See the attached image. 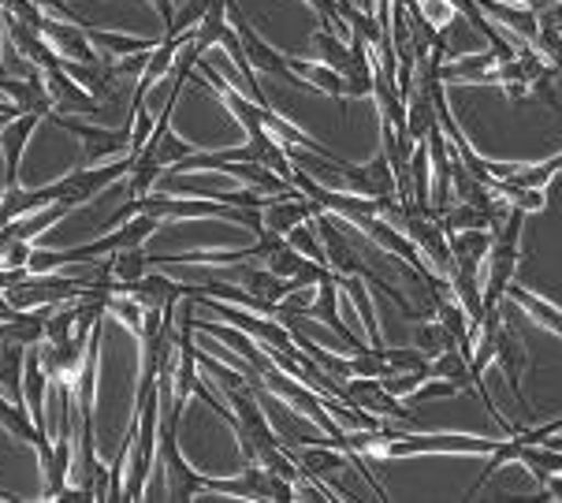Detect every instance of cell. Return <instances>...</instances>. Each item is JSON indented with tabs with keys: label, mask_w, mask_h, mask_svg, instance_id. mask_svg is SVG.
Returning <instances> with one entry per match:
<instances>
[{
	"label": "cell",
	"mask_w": 562,
	"mask_h": 503,
	"mask_svg": "<svg viewBox=\"0 0 562 503\" xmlns=\"http://www.w3.org/2000/svg\"><path fill=\"white\" fill-rule=\"evenodd\" d=\"M414 347L432 362L436 355H443V350L454 347V336L436 317H422V321H414Z\"/></svg>",
	"instance_id": "cell-16"
},
{
	"label": "cell",
	"mask_w": 562,
	"mask_h": 503,
	"mask_svg": "<svg viewBox=\"0 0 562 503\" xmlns=\"http://www.w3.org/2000/svg\"><path fill=\"white\" fill-rule=\"evenodd\" d=\"M406 235H409V243L422 250V258H428V269H432L436 277L451 280L454 258H451V243H447V232H443L440 216L414 213V216H409V224H406Z\"/></svg>",
	"instance_id": "cell-3"
},
{
	"label": "cell",
	"mask_w": 562,
	"mask_h": 503,
	"mask_svg": "<svg viewBox=\"0 0 562 503\" xmlns=\"http://www.w3.org/2000/svg\"><path fill=\"white\" fill-rule=\"evenodd\" d=\"M537 23H540V26H555V31H562V4L548 8V12H540V15H537Z\"/></svg>",
	"instance_id": "cell-25"
},
{
	"label": "cell",
	"mask_w": 562,
	"mask_h": 503,
	"mask_svg": "<svg viewBox=\"0 0 562 503\" xmlns=\"http://www.w3.org/2000/svg\"><path fill=\"white\" fill-rule=\"evenodd\" d=\"M342 400L361 406V411L380 417V422H387V417H395V422H403V425L414 422V411H409L398 395L387 392L376 377H350V381L342 384Z\"/></svg>",
	"instance_id": "cell-2"
},
{
	"label": "cell",
	"mask_w": 562,
	"mask_h": 503,
	"mask_svg": "<svg viewBox=\"0 0 562 503\" xmlns=\"http://www.w3.org/2000/svg\"><path fill=\"white\" fill-rule=\"evenodd\" d=\"M518 462L532 473V478H537L540 489H544V481L551 478V473H562V451L551 448V444H521Z\"/></svg>",
	"instance_id": "cell-12"
},
{
	"label": "cell",
	"mask_w": 562,
	"mask_h": 503,
	"mask_svg": "<svg viewBox=\"0 0 562 503\" xmlns=\"http://www.w3.org/2000/svg\"><path fill=\"white\" fill-rule=\"evenodd\" d=\"M495 82H499L503 93L514 98V101L529 98V93H532V79H529L526 64H521V53L514 56V60H499V68H495Z\"/></svg>",
	"instance_id": "cell-17"
},
{
	"label": "cell",
	"mask_w": 562,
	"mask_h": 503,
	"mask_svg": "<svg viewBox=\"0 0 562 503\" xmlns=\"http://www.w3.org/2000/svg\"><path fill=\"white\" fill-rule=\"evenodd\" d=\"M414 4H417V12H422L432 26H440V31H443L447 23H451L454 15H459L451 0H414Z\"/></svg>",
	"instance_id": "cell-24"
},
{
	"label": "cell",
	"mask_w": 562,
	"mask_h": 503,
	"mask_svg": "<svg viewBox=\"0 0 562 503\" xmlns=\"http://www.w3.org/2000/svg\"><path fill=\"white\" fill-rule=\"evenodd\" d=\"M495 444L492 436H465V433H428L409 436L398 433L387 440V459H406V455H488Z\"/></svg>",
	"instance_id": "cell-1"
},
{
	"label": "cell",
	"mask_w": 562,
	"mask_h": 503,
	"mask_svg": "<svg viewBox=\"0 0 562 503\" xmlns=\"http://www.w3.org/2000/svg\"><path fill=\"white\" fill-rule=\"evenodd\" d=\"M384 358L392 373H428L432 377V362L417 347H384Z\"/></svg>",
	"instance_id": "cell-19"
},
{
	"label": "cell",
	"mask_w": 562,
	"mask_h": 503,
	"mask_svg": "<svg viewBox=\"0 0 562 503\" xmlns=\"http://www.w3.org/2000/svg\"><path fill=\"white\" fill-rule=\"evenodd\" d=\"M310 56L321 64H328V68H336L342 75V68H347L350 60V42H342L339 34L324 31V26H317V31L310 34Z\"/></svg>",
	"instance_id": "cell-14"
},
{
	"label": "cell",
	"mask_w": 562,
	"mask_h": 503,
	"mask_svg": "<svg viewBox=\"0 0 562 503\" xmlns=\"http://www.w3.org/2000/svg\"><path fill=\"white\" fill-rule=\"evenodd\" d=\"M0 339L37 347L45 339V310H15L8 321H0Z\"/></svg>",
	"instance_id": "cell-10"
},
{
	"label": "cell",
	"mask_w": 562,
	"mask_h": 503,
	"mask_svg": "<svg viewBox=\"0 0 562 503\" xmlns=\"http://www.w3.org/2000/svg\"><path fill=\"white\" fill-rule=\"evenodd\" d=\"M432 377H443V381H451L459 392L477 395V381H473V373H470V358H465L459 347H451L432 358Z\"/></svg>",
	"instance_id": "cell-11"
},
{
	"label": "cell",
	"mask_w": 562,
	"mask_h": 503,
	"mask_svg": "<svg viewBox=\"0 0 562 503\" xmlns=\"http://www.w3.org/2000/svg\"><path fill=\"white\" fill-rule=\"evenodd\" d=\"M37 127L34 112H15V116L4 120L0 127V157H4V187L19 183V165H23V154L31 146V135Z\"/></svg>",
	"instance_id": "cell-4"
},
{
	"label": "cell",
	"mask_w": 562,
	"mask_h": 503,
	"mask_svg": "<svg viewBox=\"0 0 562 503\" xmlns=\"http://www.w3.org/2000/svg\"><path fill=\"white\" fill-rule=\"evenodd\" d=\"M109 261V272H112V280H116V288L120 283H135L146 277L149 269H154V258H149L142 246H135V250H116L112 258H104Z\"/></svg>",
	"instance_id": "cell-15"
},
{
	"label": "cell",
	"mask_w": 562,
	"mask_h": 503,
	"mask_svg": "<svg viewBox=\"0 0 562 503\" xmlns=\"http://www.w3.org/2000/svg\"><path fill=\"white\" fill-rule=\"evenodd\" d=\"M495 68L499 60L492 49H470L459 56H447L440 64V82L443 87H473V82H495Z\"/></svg>",
	"instance_id": "cell-5"
},
{
	"label": "cell",
	"mask_w": 562,
	"mask_h": 503,
	"mask_svg": "<svg viewBox=\"0 0 562 503\" xmlns=\"http://www.w3.org/2000/svg\"><path fill=\"white\" fill-rule=\"evenodd\" d=\"M495 366L503 369V377H507V384H510V392H514V400L521 403V411H532L529 400H526V392H521V369H526V347H521V339H518V332H514L507 321L499 325V336H495Z\"/></svg>",
	"instance_id": "cell-7"
},
{
	"label": "cell",
	"mask_w": 562,
	"mask_h": 503,
	"mask_svg": "<svg viewBox=\"0 0 562 503\" xmlns=\"http://www.w3.org/2000/svg\"><path fill=\"white\" fill-rule=\"evenodd\" d=\"M492 227H465V232H451L447 243H451V258H454V269L459 272H477L484 258L492 250Z\"/></svg>",
	"instance_id": "cell-8"
},
{
	"label": "cell",
	"mask_w": 562,
	"mask_h": 503,
	"mask_svg": "<svg viewBox=\"0 0 562 503\" xmlns=\"http://www.w3.org/2000/svg\"><path fill=\"white\" fill-rule=\"evenodd\" d=\"M261 500H276V503H291L299 500V489H294V481L280 478V473H269L265 470V485H261Z\"/></svg>",
	"instance_id": "cell-23"
},
{
	"label": "cell",
	"mask_w": 562,
	"mask_h": 503,
	"mask_svg": "<svg viewBox=\"0 0 562 503\" xmlns=\"http://www.w3.org/2000/svg\"><path fill=\"white\" fill-rule=\"evenodd\" d=\"M288 243L302 254V258L324 261V246H321V239H317V227H313V221H302L299 227H291V232H288Z\"/></svg>",
	"instance_id": "cell-20"
},
{
	"label": "cell",
	"mask_w": 562,
	"mask_h": 503,
	"mask_svg": "<svg viewBox=\"0 0 562 503\" xmlns=\"http://www.w3.org/2000/svg\"><path fill=\"white\" fill-rule=\"evenodd\" d=\"M451 295H454V302L470 313V321H473V328L481 325L484 321V295H481V280H477V272H459L454 269L451 272Z\"/></svg>",
	"instance_id": "cell-13"
},
{
	"label": "cell",
	"mask_w": 562,
	"mask_h": 503,
	"mask_svg": "<svg viewBox=\"0 0 562 503\" xmlns=\"http://www.w3.org/2000/svg\"><path fill=\"white\" fill-rule=\"evenodd\" d=\"M518 455H521V440H518V436H503V440L488 451V467H484V473L477 478V485L470 489V496H477V492L488 485V478H492L495 470H503V467H510V462H518Z\"/></svg>",
	"instance_id": "cell-18"
},
{
	"label": "cell",
	"mask_w": 562,
	"mask_h": 503,
	"mask_svg": "<svg viewBox=\"0 0 562 503\" xmlns=\"http://www.w3.org/2000/svg\"><path fill=\"white\" fill-rule=\"evenodd\" d=\"M306 317L321 321V325H328V328L342 339V344H347L350 355L366 347L355 328L342 325V317H339V280H336V272H331V269H328V277H324V280L317 283V295H313V306H310Z\"/></svg>",
	"instance_id": "cell-6"
},
{
	"label": "cell",
	"mask_w": 562,
	"mask_h": 503,
	"mask_svg": "<svg viewBox=\"0 0 562 503\" xmlns=\"http://www.w3.org/2000/svg\"><path fill=\"white\" fill-rule=\"evenodd\" d=\"M503 299L518 302V306L526 310L540 328L555 332V336L562 339V306H555V302H551V299H544V295H532V291H521V288H514V283H507V295H503Z\"/></svg>",
	"instance_id": "cell-9"
},
{
	"label": "cell",
	"mask_w": 562,
	"mask_h": 503,
	"mask_svg": "<svg viewBox=\"0 0 562 503\" xmlns=\"http://www.w3.org/2000/svg\"><path fill=\"white\" fill-rule=\"evenodd\" d=\"M302 261H306V258H302V254L294 250L291 243H283L280 250H276V254H269V265H265V269H269V272H276V277H280V280H291L294 272L302 269Z\"/></svg>",
	"instance_id": "cell-22"
},
{
	"label": "cell",
	"mask_w": 562,
	"mask_h": 503,
	"mask_svg": "<svg viewBox=\"0 0 562 503\" xmlns=\"http://www.w3.org/2000/svg\"><path fill=\"white\" fill-rule=\"evenodd\" d=\"M459 392L451 381H443V377H428L425 384H417L414 392L406 395V406H422V403H432V400H451V395Z\"/></svg>",
	"instance_id": "cell-21"
},
{
	"label": "cell",
	"mask_w": 562,
	"mask_h": 503,
	"mask_svg": "<svg viewBox=\"0 0 562 503\" xmlns=\"http://www.w3.org/2000/svg\"><path fill=\"white\" fill-rule=\"evenodd\" d=\"M12 306H8V299H4V291H0V321H8V317H12Z\"/></svg>",
	"instance_id": "cell-26"
}]
</instances>
